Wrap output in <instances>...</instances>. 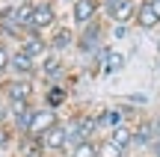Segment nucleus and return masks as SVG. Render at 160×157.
<instances>
[{
    "mask_svg": "<svg viewBox=\"0 0 160 157\" xmlns=\"http://www.w3.org/2000/svg\"><path fill=\"white\" fill-rule=\"evenodd\" d=\"M151 157H160V140L151 142Z\"/></svg>",
    "mask_w": 160,
    "mask_h": 157,
    "instance_id": "obj_23",
    "label": "nucleus"
},
{
    "mask_svg": "<svg viewBox=\"0 0 160 157\" xmlns=\"http://www.w3.org/2000/svg\"><path fill=\"white\" fill-rule=\"evenodd\" d=\"M65 140H68L65 125H57V128H51L39 142H42V148H45V151H65Z\"/></svg>",
    "mask_w": 160,
    "mask_h": 157,
    "instance_id": "obj_6",
    "label": "nucleus"
},
{
    "mask_svg": "<svg viewBox=\"0 0 160 157\" xmlns=\"http://www.w3.org/2000/svg\"><path fill=\"white\" fill-rule=\"evenodd\" d=\"M57 125H59L57 110H51V107H42V110H36V119H33V125H30L27 136H30V140H42V136H45L51 128H57Z\"/></svg>",
    "mask_w": 160,
    "mask_h": 157,
    "instance_id": "obj_2",
    "label": "nucleus"
},
{
    "mask_svg": "<svg viewBox=\"0 0 160 157\" xmlns=\"http://www.w3.org/2000/svg\"><path fill=\"white\" fill-rule=\"evenodd\" d=\"M151 9H154V15L160 18V0H151Z\"/></svg>",
    "mask_w": 160,
    "mask_h": 157,
    "instance_id": "obj_25",
    "label": "nucleus"
},
{
    "mask_svg": "<svg viewBox=\"0 0 160 157\" xmlns=\"http://www.w3.org/2000/svg\"><path fill=\"white\" fill-rule=\"evenodd\" d=\"M133 21L139 24V27L145 30V33H148V30H157L160 27V18L154 15V9H151V3H142L137 9V18H133Z\"/></svg>",
    "mask_w": 160,
    "mask_h": 157,
    "instance_id": "obj_12",
    "label": "nucleus"
},
{
    "mask_svg": "<svg viewBox=\"0 0 160 157\" xmlns=\"http://www.w3.org/2000/svg\"><path fill=\"white\" fill-rule=\"evenodd\" d=\"M74 42H77V36H74L71 27H57L53 36H51V42H48V47H51L53 53H59V51H65V47H71Z\"/></svg>",
    "mask_w": 160,
    "mask_h": 157,
    "instance_id": "obj_10",
    "label": "nucleus"
},
{
    "mask_svg": "<svg viewBox=\"0 0 160 157\" xmlns=\"http://www.w3.org/2000/svg\"><path fill=\"white\" fill-rule=\"evenodd\" d=\"M53 24H57V9H53L51 3H36V12H33V24H30V30H27V33L39 36L42 30L53 27Z\"/></svg>",
    "mask_w": 160,
    "mask_h": 157,
    "instance_id": "obj_3",
    "label": "nucleus"
},
{
    "mask_svg": "<svg viewBox=\"0 0 160 157\" xmlns=\"http://www.w3.org/2000/svg\"><path fill=\"white\" fill-rule=\"evenodd\" d=\"M30 95H33L30 80H12V83H6V98H9V104H27Z\"/></svg>",
    "mask_w": 160,
    "mask_h": 157,
    "instance_id": "obj_9",
    "label": "nucleus"
},
{
    "mask_svg": "<svg viewBox=\"0 0 160 157\" xmlns=\"http://www.w3.org/2000/svg\"><path fill=\"white\" fill-rule=\"evenodd\" d=\"M21 51L27 53L30 59H45L48 56V42L42 39V36H24V45H21Z\"/></svg>",
    "mask_w": 160,
    "mask_h": 157,
    "instance_id": "obj_11",
    "label": "nucleus"
},
{
    "mask_svg": "<svg viewBox=\"0 0 160 157\" xmlns=\"http://www.w3.org/2000/svg\"><path fill=\"white\" fill-rule=\"evenodd\" d=\"M9 68L18 74V80H30V77L36 74V59H30L24 51H18V53H12V59H9Z\"/></svg>",
    "mask_w": 160,
    "mask_h": 157,
    "instance_id": "obj_7",
    "label": "nucleus"
},
{
    "mask_svg": "<svg viewBox=\"0 0 160 157\" xmlns=\"http://www.w3.org/2000/svg\"><path fill=\"white\" fill-rule=\"evenodd\" d=\"M65 98H68V95H65V89L62 86H51L45 92V107H51V110H59V107L65 104Z\"/></svg>",
    "mask_w": 160,
    "mask_h": 157,
    "instance_id": "obj_15",
    "label": "nucleus"
},
{
    "mask_svg": "<svg viewBox=\"0 0 160 157\" xmlns=\"http://www.w3.org/2000/svg\"><path fill=\"white\" fill-rule=\"evenodd\" d=\"M9 59H12V53L6 51V45H0V71L9 68Z\"/></svg>",
    "mask_w": 160,
    "mask_h": 157,
    "instance_id": "obj_20",
    "label": "nucleus"
},
{
    "mask_svg": "<svg viewBox=\"0 0 160 157\" xmlns=\"http://www.w3.org/2000/svg\"><path fill=\"white\" fill-rule=\"evenodd\" d=\"M113 36L116 39H125L128 36V24H113Z\"/></svg>",
    "mask_w": 160,
    "mask_h": 157,
    "instance_id": "obj_22",
    "label": "nucleus"
},
{
    "mask_svg": "<svg viewBox=\"0 0 160 157\" xmlns=\"http://www.w3.org/2000/svg\"><path fill=\"white\" fill-rule=\"evenodd\" d=\"M68 157H98V140H86L71 151Z\"/></svg>",
    "mask_w": 160,
    "mask_h": 157,
    "instance_id": "obj_17",
    "label": "nucleus"
},
{
    "mask_svg": "<svg viewBox=\"0 0 160 157\" xmlns=\"http://www.w3.org/2000/svg\"><path fill=\"white\" fill-rule=\"evenodd\" d=\"M42 74L51 77V80H57V77L62 74V62H59L57 56H45V62H42Z\"/></svg>",
    "mask_w": 160,
    "mask_h": 157,
    "instance_id": "obj_16",
    "label": "nucleus"
},
{
    "mask_svg": "<svg viewBox=\"0 0 160 157\" xmlns=\"http://www.w3.org/2000/svg\"><path fill=\"white\" fill-rule=\"evenodd\" d=\"M98 157H125V151H122V148H116L113 142L110 140H98Z\"/></svg>",
    "mask_w": 160,
    "mask_h": 157,
    "instance_id": "obj_18",
    "label": "nucleus"
},
{
    "mask_svg": "<svg viewBox=\"0 0 160 157\" xmlns=\"http://www.w3.org/2000/svg\"><path fill=\"white\" fill-rule=\"evenodd\" d=\"M104 140H110V142H113V145L116 148H122V151H131V148H133V128H131V125H119V128H113V130H110V134L107 136H104Z\"/></svg>",
    "mask_w": 160,
    "mask_h": 157,
    "instance_id": "obj_8",
    "label": "nucleus"
},
{
    "mask_svg": "<svg viewBox=\"0 0 160 157\" xmlns=\"http://www.w3.org/2000/svg\"><path fill=\"white\" fill-rule=\"evenodd\" d=\"M142 3H151V0H142Z\"/></svg>",
    "mask_w": 160,
    "mask_h": 157,
    "instance_id": "obj_26",
    "label": "nucleus"
},
{
    "mask_svg": "<svg viewBox=\"0 0 160 157\" xmlns=\"http://www.w3.org/2000/svg\"><path fill=\"white\" fill-rule=\"evenodd\" d=\"M33 119H36V107L30 104V101L27 104H12V128H15V134L27 136Z\"/></svg>",
    "mask_w": 160,
    "mask_h": 157,
    "instance_id": "obj_4",
    "label": "nucleus"
},
{
    "mask_svg": "<svg viewBox=\"0 0 160 157\" xmlns=\"http://www.w3.org/2000/svg\"><path fill=\"white\" fill-rule=\"evenodd\" d=\"M151 142H154V130H151L148 122H142L133 130V148H151Z\"/></svg>",
    "mask_w": 160,
    "mask_h": 157,
    "instance_id": "obj_13",
    "label": "nucleus"
},
{
    "mask_svg": "<svg viewBox=\"0 0 160 157\" xmlns=\"http://www.w3.org/2000/svg\"><path fill=\"white\" fill-rule=\"evenodd\" d=\"M98 12H101V3L98 0H74L71 3V18H74V24H80V27L95 21Z\"/></svg>",
    "mask_w": 160,
    "mask_h": 157,
    "instance_id": "obj_5",
    "label": "nucleus"
},
{
    "mask_svg": "<svg viewBox=\"0 0 160 157\" xmlns=\"http://www.w3.org/2000/svg\"><path fill=\"white\" fill-rule=\"evenodd\" d=\"M128 101H131V104H145V95H131Z\"/></svg>",
    "mask_w": 160,
    "mask_h": 157,
    "instance_id": "obj_24",
    "label": "nucleus"
},
{
    "mask_svg": "<svg viewBox=\"0 0 160 157\" xmlns=\"http://www.w3.org/2000/svg\"><path fill=\"white\" fill-rule=\"evenodd\" d=\"M125 62H128L125 53H119V51H113V47H110L107 59H104V74H116V71H122V68H125Z\"/></svg>",
    "mask_w": 160,
    "mask_h": 157,
    "instance_id": "obj_14",
    "label": "nucleus"
},
{
    "mask_svg": "<svg viewBox=\"0 0 160 157\" xmlns=\"http://www.w3.org/2000/svg\"><path fill=\"white\" fill-rule=\"evenodd\" d=\"M101 39H104V24L95 18V21H89V24H86V27L77 33V51H80V53H89V56H95V53L104 47Z\"/></svg>",
    "mask_w": 160,
    "mask_h": 157,
    "instance_id": "obj_1",
    "label": "nucleus"
},
{
    "mask_svg": "<svg viewBox=\"0 0 160 157\" xmlns=\"http://www.w3.org/2000/svg\"><path fill=\"white\" fill-rule=\"evenodd\" d=\"M12 142V130L9 128H0V148H6Z\"/></svg>",
    "mask_w": 160,
    "mask_h": 157,
    "instance_id": "obj_21",
    "label": "nucleus"
},
{
    "mask_svg": "<svg viewBox=\"0 0 160 157\" xmlns=\"http://www.w3.org/2000/svg\"><path fill=\"white\" fill-rule=\"evenodd\" d=\"M157 51H160V42H157Z\"/></svg>",
    "mask_w": 160,
    "mask_h": 157,
    "instance_id": "obj_27",
    "label": "nucleus"
},
{
    "mask_svg": "<svg viewBox=\"0 0 160 157\" xmlns=\"http://www.w3.org/2000/svg\"><path fill=\"white\" fill-rule=\"evenodd\" d=\"M125 3H128V0H104V3H101V12L110 18V21H116V15L122 12V6H125Z\"/></svg>",
    "mask_w": 160,
    "mask_h": 157,
    "instance_id": "obj_19",
    "label": "nucleus"
}]
</instances>
